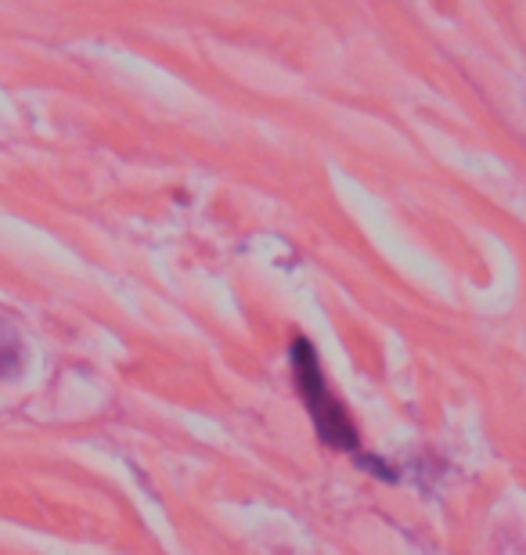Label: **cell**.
I'll return each instance as SVG.
<instances>
[{
	"mask_svg": "<svg viewBox=\"0 0 526 555\" xmlns=\"http://www.w3.org/2000/svg\"><path fill=\"white\" fill-rule=\"evenodd\" d=\"M293 369H296V390L307 401V412L315 418L321 440L335 451H357V426L346 415V408L329 393V383L321 375V361L307 339L293 343Z\"/></svg>",
	"mask_w": 526,
	"mask_h": 555,
	"instance_id": "obj_1",
	"label": "cell"
},
{
	"mask_svg": "<svg viewBox=\"0 0 526 555\" xmlns=\"http://www.w3.org/2000/svg\"><path fill=\"white\" fill-rule=\"evenodd\" d=\"M22 369V339L18 332L0 318V379L15 375Z\"/></svg>",
	"mask_w": 526,
	"mask_h": 555,
	"instance_id": "obj_2",
	"label": "cell"
}]
</instances>
